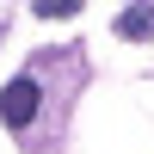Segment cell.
Here are the masks:
<instances>
[{"label":"cell","instance_id":"3957f363","mask_svg":"<svg viewBox=\"0 0 154 154\" xmlns=\"http://www.w3.org/2000/svg\"><path fill=\"white\" fill-rule=\"evenodd\" d=\"M37 19H74V0H37Z\"/></svg>","mask_w":154,"mask_h":154},{"label":"cell","instance_id":"7a4b0ae2","mask_svg":"<svg viewBox=\"0 0 154 154\" xmlns=\"http://www.w3.org/2000/svg\"><path fill=\"white\" fill-rule=\"evenodd\" d=\"M117 37H130V43L154 37V6H123L117 12Z\"/></svg>","mask_w":154,"mask_h":154},{"label":"cell","instance_id":"6da1fadb","mask_svg":"<svg viewBox=\"0 0 154 154\" xmlns=\"http://www.w3.org/2000/svg\"><path fill=\"white\" fill-rule=\"evenodd\" d=\"M37 99H43V93H37V80H31V74H19V80H6V86H0V123H12V130H25V123L37 117Z\"/></svg>","mask_w":154,"mask_h":154}]
</instances>
